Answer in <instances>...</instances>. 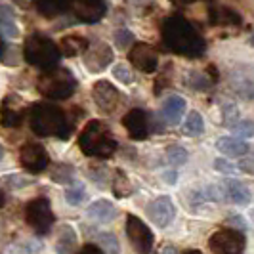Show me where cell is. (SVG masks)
<instances>
[{"instance_id":"1","label":"cell","mask_w":254,"mask_h":254,"mask_svg":"<svg viewBox=\"0 0 254 254\" xmlns=\"http://www.w3.org/2000/svg\"><path fill=\"white\" fill-rule=\"evenodd\" d=\"M161 38L166 50L184 58H201L206 52V42L199 31L182 15H170L163 21Z\"/></svg>"},{"instance_id":"2","label":"cell","mask_w":254,"mask_h":254,"mask_svg":"<svg viewBox=\"0 0 254 254\" xmlns=\"http://www.w3.org/2000/svg\"><path fill=\"white\" fill-rule=\"evenodd\" d=\"M29 125L31 130L42 138H62L71 136V123L64 109L54 103L40 102L29 109Z\"/></svg>"},{"instance_id":"3","label":"cell","mask_w":254,"mask_h":254,"mask_svg":"<svg viewBox=\"0 0 254 254\" xmlns=\"http://www.w3.org/2000/svg\"><path fill=\"white\" fill-rule=\"evenodd\" d=\"M78 147L86 157L109 159L117 151V140L102 121H90L78 136Z\"/></svg>"},{"instance_id":"4","label":"cell","mask_w":254,"mask_h":254,"mask_svg":"<svg viewBox=\"0 0 254 254\" xmlns=\"http://www.w3.org/2000/svg\"><path fill=\"white\" fill-rule=\"evenodd\" d=\"M23 54H25L27 64L44 71V73L58 69V64L62 60V52L58 48V44L42 33H33L27 37Z\"/></svg>"},{"instance_id":"5","label":"cell","mask_w":254,"mask_h":254,"mask_svg":"<svg viewBox=\"0 0 254 254\" xmlns=\"http://www.w3.org/2000/svg\"><path fill=\"white\" fill-rule=\"evenodd\" d=\"M38 92L48 100H67L75 94L76 78L67 69H54L38 78Z\"/></svg>"},{"instance_id":"6","label":"cell","mask_w":254,"mask_h":254,"mask_svg":"<svg viewBox=\"0 0 254 254\" xmlns=\"http://www.w3.org/2000/svg\"><path fill=\"white\" fill-rule=\"evenodd\" d=\"M25 222L37 235H46L56 222L50 201L46 197H37L29 201L25 206Z\"/></svg>"},{"instance_id":"7","label":"cell","mask_w":254,"mask_h":254,"mask_svg":"<svg viewBox=\"0 0 254 254\" xmlns=\"http://www.w3.org/2000/svg\"><path fill=\"white\" fill-rule=\"evenodd\" d=\"M208 247L214 254H243L247 239L239 229L224 228L212 233V237L208 239Z\"/></svg>"},{"instance_id":"8","label":"cell","mask_w":254,"mask_h":254,"mask_svg":"<svg viewBox=\"0 0 254 254\" xmlns=\"http://www.w3.org/2000/svg\"><path fill=\"white\" fill-rule=\"evenodd\" d=\"M127 237L130 245L134 247V251L138 254H149L155 245V237H153V231L138 216L134 214H128L127 216Z\"/></svg>"},{"instance_id":"9","label":"cell","mask_w":254,"mask_h":254,"mask_svg":"<svg viewBox=\"0 0 254 254\" xmlns=\"http://www.w3.org/2000/svg\"><path fill=\"white\" fill-rule=\"evenodd\" d=\"M19 163L31 174H40L50 165V155L40 143H31L27 141L19 149Z\"/></svg>"},{"instance_id":"10","label":"cell","mask_w":254,"mask_h":254,"mask_svg":"<svg viewBox=\"0 0 254 254\" xmlns=\"http://www.w3.org/2000/svg\"><path fill=\"white\" fill-rule=\"evenodd\" d=\"M27 111V103L17 94H8L0 103V127L19 128Z\"/></svg>"},{"instance_id":"11","label":"cell","mask_w":254,"mask_h":254,"mask_svg":"<svg viewBox=\"0 0 254 254\" xmlns=\"http://www.w3.org/2000/svg\"><path fill=\"white\" fill-rule=\"evenodd\" d=\"M128 60L136 69H140L143 73H155L159 67V54L151 44H145V42L132 44V48L128 52Z\"/></svg>"},{"instance_id":"12","label":"cell","mask_w":254,"mask_h":254,"mask_svg":"<svg viewBox=\"0 0 254 254\" xmlns=\"http://www.w3.org/2000/svg\"><path fill=\"white\" fill-rule=\"evenodd\" d=\"M69 10L82 23H98L107 12V6L103 0H71Z\"/></svg>"},{"instance_id":"13","label":"cell","mask_w":254,"mask_h":254,"mask_svg":"<svg viewBox=\"0 0 254 254\" xmlns=\"http://www.w3.org/2000/svg\"><path fill=\"white\" fill-rule=\"evenodd\" d=\"M113 50L109 44L105 42H96L88 46V50L84 54V64L90 73H102L107 69V65L113 64Z\"/></svg>"},{"instance_id":"14","label":"cell","mask_w":254,"mask_h":254,"mask_svg":"<svg viewBox=\"0 0 254 254\" xmlns=\"http://www.w3.org/2000/svg\"><path fill=\"white\" fill-rule=\"evenodd\" d=\"M123 127L127 128L128 136L132 140H145L149 136V130H151L149 115L143 109H130L123 117Z\"/></svg>"},{"instance_id":"15","label":"cell","mask_w":254,"mask_h":254,"mask_svg":"<svg viewBox=\"0 0 254 254\" xmlns=\"http://www.w3.org/2000/svg\"><path fill=\"white\" fill-rule=\"evenodd\" d=\"M92 96H94L96 105L102 109L103 113H113L115 109L121 105V92L107 80H98L92 88Z\"/></svg>"},{"instance_id":"16","label":"cell","mask_w":254,"mask_h":254,"mask_svg":"<svg viewBox=\"0 0 254 254\" xmlns=\"http://www.w3.org/2000/svg\"><path fill=\"white\" fill-rule=\"evenodd\" d=\"M147 216L151 222H155L159 228H166L174 216H176V208L172 204V199L170 197H157L153 199L151 203L147 204Z\"/></svg>"},{"instance_id":"17","label":"cell","mask_w":254,"mask_h":254,"mask_svg":"<svg viewBox=\"0 0 254 254\" xmlns=\"http://www.w3.org/2000/svg\"><path fill=\"white\" fill-rule=\"evenodd\" d=\"M220 191H222V197L224 201H229V203H235V204H247L251 203V191L249 188L239 182V180H224L220 184Z\"/></svg>"},{"instance_id":"18","label":"cell","mask_w":254,"mask_h":254,"mask_svg":"<svg viewBox=\"0 0 254 254\" xmlns=\"http://www.w3.org/2000/svg\"><path fill=\"white\" fill-rule=\"evenodd\" d=\"M186 113V100L180 96H170L166 98L163 107H161V119L166 125H178L182 117Z\"/></svg>"},{"instance_id":"19","label":"cell","mask_w":254,"mask_h":254,"mask_svg":"<svg viewBox=\"0 0 254 254\" xmlns=\"http://www.w3.org/2000/svg\"><path fill=\"white\" fill-rule=\"evenodd\" d=\"M76 231L69 224H62V228L58 231V239H56V253L58 254H75L76 253Z\"/></svg>"},{"instance_id":"20","label":"cell","mask_w":254,"mask_h":254,"mask_svg":"<svg viewBox=\"0 0 254 254\" xmlns=\"http://www.w3.org/2000/svg\"><path fill=\"white\" fill-rule=\"evenodd\" d=\"M86 214L88 218L92 220H96V222H111L117 218V206H115L111 201H107V199H100V201H94V203L88 206V210H86Z\"/></svg>"},{"instance_id":"21","label":"cell","mask_w":254,"mask_h":254,"mask_svg":"<svg viewBox=\"0 0 254 254\" xmlns=\"http://www.w3.org/2000/svg\"><path fill=\"white\" fill-rule=\"evenodd\" d=\"M216 147L218 151L228 155V157H243V155H247V151L251 149L247 145V141L239 140L235 136H224V138H220L216 141Z\"/></svg>"},{"instance_id":"22","label":"cell","mask_w":254,"mask_h":254,"mask_svg":"<svg viewBox=\"0 0 254 254\" xmlns=\"http://www.w3.org/2000/svg\"><path fill=\"white\" fill-rule=\"evenodd\" d=\"M210 21L214 25H241V15L226 6H210Z\"/></svg>"},{"instance_id":"23","label":"cell","mask_w":254,"mask_h":254,"mask_svg":"<svg viewBox=\"0 0 254 254\" xmlns=\"http://www.w3.org/2000/svg\"><path fill=\"white\" fill-rule=\"evenodd\" d=\"M231 88L233 92L247 100V102H254V78L249 75H243V73H235L231 76Z\"/></svg>"},{"instance_id":"24","label":"cell","mask_w":254,"mask_h":254,"mask_svg":"<svg viewBox=\"0 0 254 254\" xmlns=\"http://www.w3.org/2000/svg\"><path fill=\"white\" fill-rule=\"evenodd\" d=\"M71 0H35L38 13H42L44 17H58L69 10Z\"/></svg>"},{"instance_id":"25","label":"cell","mask_w":254,"mask_h":254,"mask_svg":"<svg viewBox=\"0 0 254 254\" xmlns=\"http://www.w3.org/2000/svg\"><path fill=\"white\" fill-rule=\"evenodd\" d=\"M88 40L82 37H76V35H67V37L62 40V44L58 46L62 56H67V58H73V56H78L82 52L88 50Z\"/></svg>"},{"instance_id":"26","label":"cell","mask_w":254,"mask_h":254,"mask_svg":"<svg viewBox=\"0 0 254 254\" xmlns=\"http://www.w3.org/2000/svg\"><path fill=\"white\" fill-rule=\"evenodd\" d=\"M0 33L6 37H17V25H15V15L10 6H0Z\"/></svg>"},{"instance_id":"27","label":"cell","mask_w":254,"mask_h":254,"mask_svg":"<svg viewBox=\"0 0 254 254\" xmlns=\"http://www.w3.org/2000/svg\"><path fill=\"white\" fill-rule=\"evenodd\" d=\"M204 130V123H203V117L197 113V111H191L184 123V132L188 136H201Z\"/></svg>"},{"instance_id":"28","label":"cell","mask_w":254,"mask_h":254,"mask_svg":"<svg viewBox=\"0 0 254 254\" xmlns=\"http://www.w3.org/2000/svg\"><path fill=\"white\" fill-rule=\"evenodd\" d=\"M166 161L172 166L186 165V161H188V151H186L184 147H180V145H170V147L166 149Z\"/></svg>"},{"instance_id":"29","label":"cell","mask_w":254,"mask_h":254,"mask_svg":"<svg viewBox=\"0 0 254 254\" xmlns=\"http://www.w3.org/2000/svg\"><path fill=\"white\" fill-rule=\"evenodd\" d=\"M113 191L117 197H127V195L132 193L130 182H128V178L121 170H117V176H115V180H113Z\"/></svg>"},{"instance_id":"30","label":"cell","mask_w":254,"mask_h":254,"mask_svg":"<svg viewBox=\"0 0 254 254\" xmlns=\"http://www.w3.org/2000/svg\"><path fill=\"white\" fill-rule=\"evenodd\" d=\"M98 241L102 245L100 249L103 251V254H119V241L113 233H100Z\"/></svg>"},{"instance_id":"31","label":"cell","mask_w":254,"mask_h":254,"mask_svg":"<svg viewBox=\"0 0 254 254\" xmlns=\"http://www.w3.org/2000/svg\"><path fill=\"white\" fill-rule=\"evenodd\" d=\"M86 197V191H84V186L82 184H73L71 188H67L65 191V199L69 204H80Z\"/></svg>"},{"instance_id":"32","label":"cell","mask_w":254,"mask_h":254,"mask_svg":"<svg viewBox=\"0 0 254 254\" xmlns=\"http://www.w3.org/2000/svg\"><path fill=\"white\" fill-rule=\"evenodd\" d=\"M52 180L58 184H71L73 182V168L69 165H58L52 170Z\"/></svg>"},{"instance_id":"33","label":"cell","mask_w":254,"mask_h":254,"mask_svg":"<svg viewBox=\"0 0 254 254\" xmlns=\"http://www.w3.org/2000/svg\"><path fill=\"white\" fill-rule=\"evenodd\" d=\"M233 130V134L235 136H239V140L241 138H253L254 136V123L253 121H237L233 127H229Z\"/></svg>"},{"instance_id":"34","label":"cell","mask_w":254,"mask_h":254,"mask_svg":"<svg viewBox=\"0 0 254 254\" xmlns=\"http://www.w3.org/2000/svg\"><path fill=\"white\" fill-rule=\"evenodd\" d=\"M210 84H212V82H208V78H206L203 73H199V71H193V73L188 75V86H191V88L206 90V88H210Z\"/></svg>"},{"instance_id":"35","label":"cell","mask_w":254,"mask_h":254,"mask_svg":"<svg viewBox=\"0 0 254 254\" xmlns=\"http://www.w3.org/2000/svg\"><path fill=\"white\" fill-rule=\"evenodd\" d=\"M113 75L117 80H121V82H125V84H132L134 82V76L130 73V69H128V65H115L113 69Z\"/></svg>"},{"instance_id":"36","label":"cell","mask_w":254,"mask_h":254,"mask_svg":"<svg viewBox=\"0 0 254 254\" xmlns=\"http://www.w3.org/2000/svg\"><path fill=\"white\" fill-rule=\"evenodd\" d=\"M115 42H117L119 48H128L134 42V35L128 29H121V31L115 33Z\"/></svg>"},{"instance_id":"37","label":"cell","mask_w":254,"mask_h":254,"mask_svg":"<svg viewBox=\"0 0 254 254\" xmlns=\"http://www.w3.org/2000/svg\"><path fill=\"white\" fill-rule=\"evenodd\" d=\"M239 168L247 174H254V149L247 151V157L243 161H239Z\"/></svg>"},{"instance_id":"38","label":"cell","mask_w":254,"mask_h":254,"mask_svg":"<svg viewBox=\"0 0 254 254\" xmlns=\"http://www.w3.org/2000/svg\"><path fill=\"white\" fill-rule=\"evenodd\" d=\"M237 123V107L235 105H226L224 107V125L233 127Z\"/></svg>"},{"instance_id":"39","label":"cell","mask_w":254,"mask_h":254,"mask_svg":"<svg viewBox=\"0 0 254 254\" xmlns=\"http://www.w3.org/2000/svg\"><path fill=\"white\" fill-rule=\"evenodd\" d=\"M76 254H103V251L98 247V245H92V243H88V245H84L80 251Z\"/></svg>"},{"instance_id":"40","label":"cell","mask_w":254,"mask_h":254,"mask_svg":"<svg viewBox=\"0 0 254 254\" xmlns=\"http://www.w3.org/2000/svg\"><path fill=\"white\" fill-rule=\"evenodd\" d=\"M214 166H216V170H220V172H226V174H229V172H233V166L228 165L224 159H218L216 163H214Z\"/></svg>"},{"instance_id":"41","label":"cell","mask_w":254,"mask_h":254,"mask_svg":"<svg viewBox=\"0 0 254 254\" xmlns=\"http://www.w3.org/2000/svg\"><path fill=\"white\" fill-rule=\"evenodd\" d=\"M17 6H21V8H29L31 6V2H35V0H13Z\"/></svg>"},{"instance_id":"42","label":"cell","mask_w":254,"mask_h":254,"mask_svg":"<svg viewBox=\"0 0 254 254\" xmlns=\"http://www.w3.org/2000/svg\"><path fill=\"white\" fill-rule=\"evenodd\" d=\"M165 180L168 182V184H174V182H176V172H166Z\"/></svg>"},{"instance_id":"43","label":"cell","mask_w":254,"mask_h":254,"mask_svg":"<svg viewBox=\"0 0 254 254\" xmlns=\"http://www.w3.org/2000/svg\"><path fill=\"white\" fill-rule=\"evenodd\" d=\"M172 4H178V6H188V4H193L195 0H170Z\"/></svg>"},{"instance_id":"44","label":"cell","mask_w":254,"mask_h":254,"mask_svg":"<svg viewBox=\"0 0 254 254\" xmlns=\"http://www.w3.org/2000/svg\"><path fill=\"white\" fill-rule=\"evenodd\" d=\"M161 254H178V253H176V249H174V247H165V249L161 251Z\"/></svg>"},{"instance_id":"45","label":"cell","mask_w":254,"mask_h":254,"mask_svg":"<svg viewBox=\"0 0 254 254\" xmlns=\"http://www.w3.org/2000/svg\"><path fill=\"white\" fill-rule=\"evenodd\" d=\"M2 54H4V40L0 37V58H2Z\"/></svg>"},{"instance_id":"46","label":"cell","mask_w":254,"mask_h":254,"mask_svg":"<svg viewBox=\"0 0 254 254\" xmlns=\"http://www.w3.org/2000/svg\"><path fill=\"white\" fill-rule=\"evenodd\" d=\"M4 204V195H2V191H0V206Z\"/></svg>"},{"instance_id":"47","label":"cell","mask_w":254,"mask_h":254,"mask_svg":"<svg viewBox=\"0 0 254 254\" xmlns=\"http://www.w3.org/2000/svg\"><path fill=\"white\" fill-rule=\"evenodd\" d=\"M186 254H201V253H199V251H188Z\"/></svg>"},{"instance_id":"48","label":"cell","mask_w":254,"mask_h":254,"mask_svg":"<svg viewBox=\"0 0 254 254\" xmlns=\"http://www.w3.org/2000/svg\"><path fill=\"white\" fill-rule=\"evenodd\" d=\"M2 157H4V149H2V145H0V161H2Z\"/></svg>"},{"instance_id":"49","label":"cell","mask_w":254,"mask_h":254,"mask_svg":"<svg viewBox=\"0 0 254 254\" xmlns=\"http://www.w3.org/2000/svg\"><path fill=\"white\" fill-rule=\"evenodd\" d=\"M251 44H253V46H254V35H253V37H251Z\"/></svg>"}]
</instances>
